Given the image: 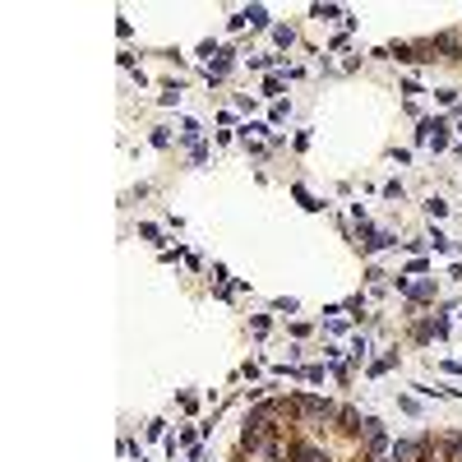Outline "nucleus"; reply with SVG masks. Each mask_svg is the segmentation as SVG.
<instances>
[{"label": "nucleus", "instance_id": "9d476101", "mask_svg": "<svg viewBox=\"0 0 462 462\" xmlns=\"http://www.w3.org/2000/svg\"><path fill=\"white\" fill-rule=\"evenodd\" d=\"M338 14H342L338 5H315V19H338Z\"/></svg>", "mask_w": 462, "mask_h": 462}, {"label": "nucleus", "instance_id": "1a4fd4ad", "mask_svg": "<svg viewBox=\"0 0 462 462\" xmlns=\"http://www.w3.org/2000/svg\"><path fill=\"white\" fill-rule=\"evenodd\" d=\"M273 42L277 46H291V42H296V33H291V28H273Z\"/></svg>", "mask_w": 462, "mask_h": 462}, {"label": "nucleus", "instance_id": "0eeeda50", "mask_svg": "<svg viewBox=\"0 0 462 462\" xmlns=\"http://www.w3.org/2000/svg\"><path fill=\"white\" fill-rule=\"evenodd\" d=\"M338 421H342V425H338V430H347V435H356V430H361V425H365V421H361V416H356V411H338Z\"/></svg>", "mask_w": 462, "mask_h": 462}, {"label": "nucleus", "instance_id": "f257e3e1", "mask_svg": "<svg viewBox=\"0 0 462 462\" xmlns=\"http://www.w3.org/2000/svg\"><path fill=\"white\" fill-rule=\"evenodd\" d=\"M291 411L305 416V421H329L333 402H329V397H315V393H296V397H291Z\"/></svg>", "mask_w": 462, "mask_h": 462}, {"label": "nucleus", "instance_id": "9b49d317", "mask_svg": "<svg viewBox=\"0 0 462 462\" xmlns=\"http://www.w3.org/2000/svg\"><path fill=\"white\" fill-rule=\"evenodd\" d=\"M264 93H268V98H273V93H282V79L268 74V79H264Z\"/></svg>", "mask_w": 462, "mask_h": 462}, {"label": "nucleus", "instance_id": "423d86ee", "mask_svg": "<svg viewBox=\"0 0 462 462\" xmlns=\"http://www.w3.org/2000/svg\"><path fill=\"white\" fill-rule=\"evenodd\" d=\"M245 23H250V28H264V23H268V10H264V5H250V10H245Z\"/></svg>", "mask_w": 462, "mask_h": 462}, {"label": "nucleus", "instance_id": "39448f33", "mask_svg": "<svg viewBox=\"0 0 462 462\" xmlns=\"http://www.w3.org/2000/svg\"><path fill=\"white\" fill-rule=\"evenodd\" d=\"M227 70H231V51L222 46V51H218V60L209 65V79H227Z\"/></svg>", "mask_w": 462, "mask_h": 462}, {"label": "nucleus", "instance_id": "20e7f679", "mask_svg": "<svg viewBox=\"0 0 462 462\" xmlns=\"http://www.w3.org/2000/svg\"><path fill=\"white\" fill-rule=\"evenodd\" d=\"M361 245H365V250H388V245H393V236H388V231H365Z\"/></svg>", "mask_w": 462, "mask_h": 462}, {"label": "nucleus", "instance_id": "7ed1b4c3", "mask_svg": "<svg viewBox=\"0 0 462 462\" xmlns=\"http://www.w3.org/2000/svg\"><path fill=\"white\" fill-rule=\"evenodd\" d=\"M291 462H329V453L315 449V444H296V449H291Z\"/></svg>", "mask_w": 462, "mask_h": 462}, {"label": "nucleus", "instance_id": "f03ea898", "mask_svg": "<svg viewBox=\"0 0 462 462\" xmlns=\"http://www.w3.org/2000/svg\"><path fill=\"white\" fill-rule=\"evenodd\" d=\"M361 435H365V458H384L393 444H388V435H384V421H374V416H365V425H361Z\"/></svg>", "mask_w": 462, "mask_h": 462}, {"label": "nucleus", "instance_id": "6e6552de", "mask_svg": "<svg viewBox=\"0 0 462 462\" xmlns=\"http://www.w3.org/2000/svg\"><path fill=\"white\" fill-rule=\"evenodd\" d=\"M425 213H430V218H444V213H449V204H444V199H425Z\"/></svg>", "mask_w": 462, "mask_h": 462}]
</instances>
